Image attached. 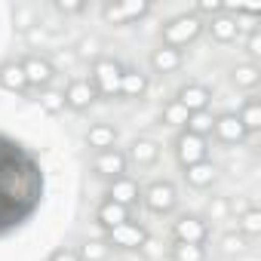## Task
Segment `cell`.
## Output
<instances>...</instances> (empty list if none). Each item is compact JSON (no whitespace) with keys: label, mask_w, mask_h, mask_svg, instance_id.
Wrapping results in <instances>:
<instances>
[{"label":"cell","mask_w":261,"mask_h":261,"mask_svg":"<svg viewBox=\"0 0 261 261\" xmlns=\"http://www.w3.org/2000/svg\"><path fill=\"white\" fill-rule=\"evenodd\" d=\"M203 28H206L203 19H197L194 13H181V16H172V19L163 25L160 37H163V46L185 49L188 43H194V40L203 34Z\"/></svg>","instance_id":"2"},{"label":"cell","mask_w":261,"mask_h":261,"mask_svg":"<svg viewBox=\"0 0 261 261\" xmlns=\"http://www.w3.org/2000/svg\"><path fill=\"white\" fill-rule=\"evenodd\" d=\"M221 13H227V4L224 0H197V7H194V16L200 19V16H221Z\"/></svg>","instance_id":"31"},{"label":"cell","mask_w":261,"mask_h":261,"mask_svg":"<svg viewBox=\"0 0 261 261\" xmlns=\"http://www.w3.org/2000/svg\"><path fill=\"white\" fill-rule=\"evenodd\" d=\"M151 13V0H114L101 7V19L108 25H133Z\"/></svg>","instance_id":"4"},{"label":"cell","mask_w":261,"mask_h":261,"mask_svg":"<svg viewBox=\"0 0 261 261\" xmlns=\"http://www.w3.org/2000/svg\"><path fill=\"white\" fill-rule=\"evenodd\" d=\"M86 145H89L95 154L111 151V148L117 145V129H114L111 123H92V126L86 129Z\"/></svg>","instance_id":"17"},{"label":"cell","mask_w":261,"mask_h":261,"mask_svg":"<svg viewBox=\"0 0 261 261\" xmlns=\"http://www.w3.org/2000/svg\"><path fill=\"white\" fill-rule=\"evenodd\" d=\"M86 4L83 0H56V10L59 13H65V16H71V13H80Z\"/></svg>","instance_id":"32"},{"label":"cell","mask_w":261,"mask_h":261,"mask_svg":"<svg viewBox=\"0 0 261 261\" xmlns=\"http://www.w3.org/2000/svg\"><path fill=\"white\" fill-rule=\"evenodd\" d=\"M206 28H209V34H212V40H218V43H230V40H237V34H240V22H237L230 13H221V16L209 19Z\"/></svg>","instance_id":"18"},{"label":"cell","mask_w":261,"mask_h":261,"mask_svg":"<svg viewBox=\"0 0 261 261\" xmlns=\"http://www.w3.org/2000/svg\"><path fill=\"white\" fill-rule=\"evenodd\" d=\"M237 117H240V123H243L246 133H258V129H261V101L258 98H249Z\"/></svg>","instance_id":"25"},{"label":"cell","mask_w":261,"mask_h":261,"mask_svg":"<svg viewBox=\"0 0 261 261\" xmlns=\"http://www.w3.org/2000/svg\"><path fill=\"white\" fill-rule=\"evenodd\" d=\"M129 218H133V209H126V206H120V203H114V200H101L98 209H95V221H98V227H105V230H111V227H117V224H123V221H129Z\"/></svg>","instance_id":"15"},{"label":"cell","mask_w":261,"mask_h":261,"mask_svg":"<svg viewBox=\"0 0 261 261\" xmlns=\"http://www.w3.org/2000/svg\"><path fill=\"white\" fill-rule=\"evenodd\" d=\"M49 261H80V252H74V249H56L49 255Z\"/></svg>","instance_id":"34"},{"label":"cell","mask_w":261,"mask_h":261,"mask_svg":"<svg viewBox=\"0 0 261 261\" xmlns=\"http://www.w3.org/2000/svg\"><path fill=\"white\" fill-rule=\"evenodd\" d=\"M246 49H249V56H252V59H258V56H261V34H258V31H252V34H249Z\"/></svg>","instance_id":"33"},{"label":"cell","mask_w":261,"mask_h":261,"mask_svg":"<svg viewBox=\"0 0 261 261\" xmlns=\"http://www.w3.org/2000/svg\"><path fill=\"white\" fill-rule=\"evenodd\" d=\"M240 230L246 237H258L261 233V209L258 206H249L243 215H240Z\"/></svg>","instance_id":"26"},{"label":"cell","mask_w":261,"mask_h":261,"mask_svg":"<svg viewBox=\"0 0 261 261\" xmlns=\"http://www.w3.org/2000/svg\"><path fill=\"white\" fill-rule=\"evenodd\" d=\"M123 68L126 65H120L117 59H108V56H101V59H95L92 62V86H95V92L98 95H105V98H120V77H123Z\"/></svg>","instance_id":"3"},{"label":"cell","mask_w":261,"mask_h":261,"mask_svg":"<svg viewBox=\"0 0 261 261\" xmlns=\"http://www.w3.org/2000/svg\"><path fill=\"white\" fill-rule=\"evenodd\" d=\"M142 203L154 212V215H169L178 206V191L172 181H154L151 188L142 191Z\"/></svg>","instance_id":"6"},{"label":"cell","mask_w":261,"mask_h":261,"mask_svg":"<svg viewBox=\"0 0 261 261\" xmlns=\"http://www.w3.org/2000/svg\"><path fill=\"white\" fill-rule=\"evenodd\" d=\"M212 136L218 139V142H224V145H240V142H246V129H243V123H240V117L237 114H221V117H215V123H212Z\"/></svg>","instance_id":"14"},{"label":"cell","mask_w":261,"mask_h":261,"mask_svg":"<svg viewBox=\"0 0 261 261\" xmlns=\"http://www.w3.org/2000/svg\"><path fill=\"white\" fill-rule=\"evenodd\" d=\"M65 108H71V111H86L95 98H98V92H95V86H92V80L89 77H80V80H71L68 86H65Z\"/></svg>","instance_id":"11"},{"label":"cell","mask_w":261,"mask_h":261,"mask_svg":"<svg viewBox=\"0 0 261 261\" xmlns=\"http://www.w3.org/2000/svg\"><path fill=\"white\" fill-rule=\"evenodd\" d=\"M212 123H215V117H212L209 111H197V114H191V117H188V123H185V133L206 139V136H212Z\"/></svg>","instance_id":"24"},{"label":"cell","mask_w":261,"mask_h":261,"mask_svg":"<svg viewBox=\"0 0 261 261\" xmlns=\"http://www.w3.org/2000/svg\"><path fill=\"white\" fill-rule=\"evenodd\" d=\"M181 62H185L181 49H172V46H163V43L151 53V68H154V74H175V71L181 68Z\"/></svg>","instance_id":"16"},{"label":"cell","mask_w":261,"mask_h":261,"mask_svg":"<svg viewBox=\"0 0 261 261\" xmlns=\"http://www.w3.org/2000/svg\"><path fill=\"white\" fill-rule=\"evenodd\" d=\"M172 240L175 243H188V246H203L209 240V227L200 215H181L172 224Z\"/></svg>","instance_id":"8"},{"label":"cell","mask_w":261,"mask_h":261,"mask_svg":"<svg viewBox=\"0 0 261 261\" xmlns=\"http://www.w3.org/2000/svg\"><path fill=\"white\" fill-rule=\"evenodd\" d=\"M108 252H111V246H108L105 240H89V243H83V249H80V261H105Z\"/></svg>","instance_id":"27"},{"label":"cell","mask_w":261,"mask_h":261,"mask_svg":"<svg viewBox=\"0 0 261 261\" xmlns=\"http://www.w3.org/2000/svg\"><path fill=\"white\" fill-rule=\"evenodd\" d=\"M105 200H114V203H120V206H126V209H133V206L142 200V188H139V181H136V178L120 175V178H114V181L108 185Z\"/></svg>","instance_id":"12"},{"label":"cell","mask_w":261,"mask_h":261,"mask_svg":"<svg viewBox=\"0 0 261 261\" xmlns=\"http://www.w3.org/2000/svg\"><path fill=\"white\" fill-rule=\"evenodd\" d=\"M172 261H206V249H203V246L175 243V246H172Z\"/></svg>","instance_id":"28"},{"label":"cell","mask_w":261,"mask_h":261,"mask_svg":"<svg viewBox=\"0 0 261 261\" xmlns=\"http://www.w3.org/2000/svg\"><path fill=\"white\" fill-rule=\"evenodd\" d=\"M148 92V74L136 71V68H123L120 77V98H142Z\"/></svg>","instance_id":"19"},{"label":"cell","mask_w":261,"mask_h":261,"mask_svg":"<svg viewBox=\"0 0 261 261\" xmlns=\"http://www.w3.org/2000/svg\"><path fill=\"white\" fill-rule=\"evenodd\" d=\"M230 80H233V86H237V89H255V86L261 83V68H258L255 62L237 65V68H233V74H230Z\"/></svg>","instance_id":"23"},{"label":"cell","mask_w":261,"mask_h":261,"mask_svg":"<svg viewBox=\"0 0 261 261\" xmlns=\"http://www.w3.org/2000/svg\"><path fill=\"white\" fill-rule=\"evenodd\" d=\"M40 108L56 117V114L65 111V95H62L59 89H43V92H40Z\"/></svg>","instance_id":"29"},{"label":"cell","mask_w":261,"mask_h":261,"mask_svg":"<svg viewBox=\"0 0 261 261\" xmlns=\"http://www.w3.org/2000/svg\"><path fill=\"white\" fill-rule=\"evenodd\" d=\"M43 200L37 157L10 136H0V237L22 227Z\"/></svg>","instance_id":"1"},{"label":"cell","mask_w":261,"mask_h":261,"mask_svg":"<svg viewBox=\"0 0 261 261\" xmlns=\"http://www.w3.org/2000/svg\"><path fill=\"white\" fill-rule=\"evenodd\" d=\"M175 101L188 111V114H197V111H209L212 105V92L203 86V83H185L175 95Z\"/></svg>","instance_id":"13"},{"label":"cell","mask_w":261,"mask_h":261,"mask_svg":"<svg viewBox=\"0 0 261 261\" xmlns=\"http://www.w3.org/2000/svg\"><path fill=\"white\" fill-rule=\"evenodd\" d=\"M126 166H129V160H126V154H123L120 148L101 151V154H95V160H92L95 175H98V178H108V181H114V178L126 175Z\"/></svg>","instance_id":"10"},{"label":"cell","mask_w":261,"mask_h":261,"mask_svg":"<svg viewBox=\"0 0 261 261\" xmlns=\"http://www.w3.org/2000/svg\"><path fill=\"white\" fill-rule=\"evenodd\" d=\"M188 117H191V114H188V111H185V108H181L175 98L163 105V123H169V126H181V129H185Z\"/></svg>","instance_id":"30"},{"label":"cell","mask_w":261,"mask_h":261,"mask_svg":"<svg viewBox=\"0 0 261 261\" xmlns=\"http://www.w3.org/2000/svg\"><path fill=\"white\" fill-rule=\"evenodd\" d=\"M185 181L191 185V188H209L212 181H215V166L209 163V160H203V163H194V166H185Z\"/></svg>","instance_id":"22"},{"label":"cell","mask_w":261,"mask_h":261,"mask_svg":"<svg viewBox=\"0 0 261 261\" xmlns=\"http://www.w3.org/2000/svg\"><path fill=\"white\" fill-rule=\"evenodd\" d=\"M0 89H7V92H28V77L22 71V62L0 65Z\"/></svg>","instance_id":"20"},{"label":"cell","mask_w":261,"mask_h":261,"mask_svg":"<svg viewBox=\"0 0 261 261\" xmlns=\"http://www.w3.org/2000/svg\"><path fill=\"white\" fill-rule=\"evenodd\" d=\"M105 243H108V246H114V249H126V252H133V249H145V243H148V230H145V224H139V221L129 218V221H123V224L111 227Z\"/></svg>","instance_id":"5"},{"label":"cell","mask_w":261,"mask_h":261,"mask_svg":"<svg viewBox=\"0 0 261 261\" xmlns=\"http://www.w3.org/2000/svg\"><path fill=\"white\" fill-rule=\"evenodd\" d=\"M157 157H160V145L151 142V139H136L129 145V154H126V160H133L139 166H151Z\"/></svg>","instance_id":"21"},{"label":"cell","mask_w":261,"mask_h":261,"mask_svg":"<svg viewBox=\"0 0 261 261\" xmlns=\"http://www.w3.org/2000/svg\"><path fill=\"white\" fill-rule=\"evenodd\" d=\"M22 71H25V77H28V89H37V92L49 89V83H53V77H56L53 62L43 59V56H28V59H22Z\"/></svg>","instance_id":"9"},{"label":"cell","mask_w":261,"mask_h":261,"mask_svg":"<svg viewBox=\"0 0 261 261\" xmlns=\"http://www.w3.org/2000/svg\"><path fill=\"white\" fill-rule=\"evenodd\" d=\"M175 160L181 163V169L209 160V142L200 139V136H191V133H185V129H181L178 139H175Z\"/></svg>","instance_id":"7"}]
</instances>
